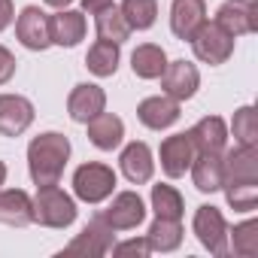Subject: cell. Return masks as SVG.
Returning a JSON list of instances; mask_svg holds the SVG:
<instances>
[{"label":"cell","instance_id":"obj_1","mask_svg":"<svg viewBox=\"0 0 258 258\" xmlns=\"http://www.w3.org/2000/svg\"><path fill=\"white\" fill-rule=\"evenodd\" d=\"M67 158H70V140L58 131H46L40 137L31 140L28 146V170H31V179L34 185H58L61 182V173L67 167Z\"/></svg>","mask_w":258,"mask_h":258},{"label":"cell","instance_id":"obj_2","mask_svg":"<svg viewBox=\"0 0 258 258\" xmlns=\"http://www.w3.org/2000/svg\"><path fill=\"white\" fill-rule=\"evenodd\" d=\"M34 222L43 228H70L76 222V201L58 185H40L34 198Z\"/></svg>","mask_w":258,"mask_h":258},{"label":"cell","instance_id":"obj_3","mask_svg":"<svg viewBox=\"0 0 258 258\" xmlns=\"http://www.w3.org/2000/svg\"><path fill=\"white\" fill-rule=\"evenodd\" d=\"M115 191V170L100 164V161H88L82 167H76L73 173V195L85 204H100Z\"/></svg>","mask_w":258,"mask_h":258},{"label":"cell","instance_id":"obj_4","mask_svg":"<svg viewBox=\"0 0 258 258\" xmlns=\"http://www.w3.org/2000/svg\"><path fill=\"white\" fill-rule=\"evenodd\" d=\"M188 43L195 49V58L210 64V67H219V64H225L234 55V37L225 34L216 22H204Z\"/></svg>","mask_w":258,"mask_h":258},{"label":"cell","instance_id":"obj_5","mask_svg":"<svg viewBox=\"0 0 258 258\" xmlns=\"http://www.w3.org/2000/svg\"><path fill=\"white\" fill-rule=\"evenodd\" d=\"M112 243H115V231L109 228V222L97 213V216H91V222L82 228V234H76V240L67 246V249H61V255H79V258H100V255H106L109 249H112Z\"/></svg>","mask_w":258,"mask_h":258},{"label":"cell","instance_id":"obj_6","mask_svg":"<svg viewBox=\"0 0 258 258\" xmlns=\"http://www.w3.org/2000/svg\"><path fill=\"white\" fill-rule=\"evenodd\" d=\"M195 234L201 240V246L213 255H225L228 252V222L222 216V210L204 204L195 213Z\"/></svg>","mask_w":258,"mask_h":258},{"label":"cell","instance_id":"obj_7","mask_svg":"<svg viewBox=\"0 0 258 258\" xmlns=\"http://www.w3.org/2000/svg\"><path fill=\"white\" fill-rule=\"evenodd\" d=\"M158 79H161L164 94L173 97V100H179V103L182 100H191L198 94V88H201V73L185 58L182 61H167V67H164V73Z\"/></svg>","mask_w":258,"mask_h":258},{"label":"cell","instance_id":"obj_8","mask_svg":"<svg viewBox=\"0 0 258 258\" xmlns=\"http://www.w3.org/2000/svg\"><path fill=\"white\" fill-rule=\"evenodd\" d=\"M216 25L225 34H231L234 40L243 34H255L258 31V7L252 0H228L216 13Z\"/></svg>","mask_w":258,"mask_h":258},{"label":"cell","instance_id":"obj_9","mask_svg":"<svg viewBox=\"0 0 258 258\" xmlns=\"http://www.w3.org/2000/svg\"><path fill=\"white\" fill-rule=\"evenodd\" d=\"M100 216L109 222L112 231H131L146 219V204L137 191H118Z\"/></svg>","mask_w":258,"mask_h":258},{"label":"cell","instance_id":"obj_10","mask_svg":"<svg viewBox=\"0 0 258 258\" xmlns=\"http://www.w3.org/2000/svg\"><path fill=\"white\" fill-rule=\"evenodd\" d=\"M16 37L25 49L31 52H43L52 46V37H49V16L40 10V7H25L16 19Z\"/></svg>","mask_w":258,"mask_h":258},{"label":"cell","instance_id":"obj_11","mask_svg":"<svg viewBox=\"0 0 258 258\" xmlns=\"http://www.w3.org/2000/svg\"><path fill=\"white\" fill-rule=\"evenodd\" d=\"M34 103L22 94H0V134L22 137L34 124Z\"/></svg>","mask_w":258,"mask_h":258},{"label":"cell","instance_id":"obj_12","mask_svg":"<svg viewBox=\"0 0 258 258\" xmlns=\"http://www.w3.org/2000/svg\"><path fill=\"white\" fill-rule=\"evenodd\" d=\"M188 140L198 155H222L228 146V124L219 115H207L188 131Z\"/></svg>","mask_w":258,"mask_h":258},{"label":"cell","instance_id":"obj_13","mask_svg":"<svg viewBox=\"0 0 258 258\" xmlns=\"http://www.w3.org/2000/svg\"><path fill=\"white\" fill-rule=\"evenodd\" d=\"M195 146H191V140H188V131L185 134H173V137H167L164 143H161V170L170 176V179H179V176H185V170L191 167V161H195Z\"/></svg>","mask_w":258,"mask_h":258},{"label":"cell","instance_id":"obj_14","mask_svg":"<svg viewBox=\"0 0 258 258\" xmlns=\"http://www.w3.org/2000/svg\"><path fill=\"white\" fill-rule=\"evenodd\" d=\"M179 100L167 97V94H155V97H146L140 106H137V118L149 127V131H164V127L176 124L179 121Z\"/></svg>","mask_w":258,"mask_h":258},{"label":"cell","instance_id":"obj_15","mask_svg":"<svg viewBox=\"0 0 258 258\" xmlns=\"http://www.w3.org/2000/svg\"><path fill=\"white\" fill-rule=\"evenodd\" d=\"M204 22H207V0H173V7H170V31H173V37L191 40Z\"/></svg>","mask_w":258,"mask_h":258},{"label":"cell","instance_id":"obj_16","mask_svg":"<svg viewBox=\"0 0 258 258\" xmlns=\"http://www.w3.org/2000/svg\"><path fill=\"white\" fill-rule=\"evenodd\" d=\"M118 164H121L124 179H127V182H134V185H146V182L152 179V173H155L152 149H149L146 143H137V140H134V143H127V146L121 149Z\"/></svg>","mask_w":258,"mask_h":258},{"label":"cell","instance_id":"obj_17","mask_svg":"<svg viewBox=\"0 0 258 258\" xmlns=\"http://www.w3.org/2000/svg\"><path fill=\"white\" fill-rule=\"evenodd\" d=\"M103 106H106V94H103V88L94 85V82L76 85V88L70 91V97H67V112H70V118L79 121V124H85L88 118H94L97 112H103Z\"/></svg>","mask_w":258,"mask_h":258},{"label":"cell","instance_id":"obj_18","mask_svg":"<svg viewBox=\"0 0 258 258\" xmlns=\"http://www.w3.org/2000/svg\"><path fill=\"white\" fill-rule=\"evenodd\" d=\"M0 222L10 228H25L34 222V198L22 188H0Z\"/></svg>","mask_w":258,"mask_h":258},{"label":"cell","instance_id":"obj_19","mask_svg":"<svg viewBox=\"0 0 258 258\" xmlns=\"http://www.w3.org/2000/svg\"><path fill=\"white\" fill-rule=\"evenodd\" d=\"M85 16L73 10H58V16H49V37L55 46L73 49L79 40H85Z\"/></svg>","mask_w":258,"mask_h":258},{"label":"cell","instance_id":"obj_20","mask_svg":"<svg viewBox=\"0 0 258 258\" xmlns=\"http://www.w3.org/2000/svg\"><path fill=\"white\" fill-rule=\"evenodd\" d=\"M85 124H88V140L103 152H112L124 140V121L118 115H112V112H97Z\"/></svg>","mask_w":258,"mask_h":258},{"label":"cell","instance_id":"obj_21","mask_svg":"<svg viewBox=\"0 0 258 258\" xmlns=\"http://www.w3.org/2000/svg\"><path fill=\"white\" fill-rule=\"evenodd\" d=\"M222 161H225V182H258V149L255 146H237Z\"/></svg>","mask_w":258,"mask_h":258},{"label":"cell","instance_id":"obj_22","mask_svg":"<svg viewBox=\"0 0 258 258\" xmlns=\"http://www.w3.org/2000/svg\"><path fill=\"white\" fill-rule=\"evenodd\" d=\"M188 170H191L195 188L204 191V195L219 191L222 182H225V161H222V155H195Z\"/></svg>","mask_w":258,"mask_h":258},{"label":"cell","instance_id":"obj_23","mask_svg":"<svg viewBox=\"0 0 258 258\" xmlns=\"http://www.w3.org/2000/svg\"><path fill=\"white\" fill-rule=\"evenodd\" d=\"M146 243H149V252H173V249H179V243H182V222L155 216V222L149 225Z\"/></svg>","mask_w":258,"mask_h":258},{"label":"cell","instance_id":"obj_24","mask_svg":"<svg viewBox=\"0 0 258 258\" xmlns=\"http://www.w3.org/2000/svg\"><path fill=\"white\" fill-rule=\"evenodd\" d=\"M164 67H167V55H164V49L155 46V43H143V46H137L134 55H131V70H134V76H140V79H158V76L164 73Z\"/></svg>","mask_w":258,"mask_h":258},{"label":"cell","instance_id":"obj_25","mask_svg":"<svg viewBox=\"0 0 258 258\" xmlns=\"http://www.w3.org/2000/svg\"><path fill=\"white\" fill-rule=\"evenodd\" d=\"M118 43H106V40H97L91 49H88V55H85V67L94 73V76H100V79H106V76H112L115 70H118Z\"/></svg>","mask_w":258,"mask_h":258},{"label":"cell","instance_id":"obj_26","mask_svg":"<svg viewBox=\"0 0 258 258\" xmlns=\"http://www.w3.org/2000/svg\"><path fill=\"white\" fill-rule=\"evenodd\" d=\"M118 13L131 31H149L158 19V0H121Z\"/></svg>","mask_w":258,"mask_h":258},{"label":"cell","instance_id":"obj_27","mask_svg":"<svg viewBox=\"0 0 258 258\" xmlns=\"http://www.w3.org/2000/svg\"><path fill=\"white\" fill-rule=\"evenodd\" d=\"M97 37L106 40V43H118V46L131 37V28H127L124 16L115 7H106V10L97 13Z\"/></svg>","mask_w":258,"mask_h":258},{"label":"cell","instance_id":"obj_28","mask_svg":"<svg viewBox=\"0 0 258 258\" xmlns=\"http://www.w3.org/2000/svg\"><path fill=\"white\" fill-rule=\"evenodd\" d=\"M152 210L161 219H179L182 222L185 204H182V195L173 185H152Z\"/></svg>","mask_w":258,"mask_h":258},{"label":"cell","instance_id":"obj_29","mask_svg":"<svg viewBox=\"0 0 258 258\" xmlns=\"http://www.w3.org/2000/svg\"><path fill=\"white\" fill-rule=\"evenodd\" d=\"M234 140L237 146H258V115L255 106H240L234 112Z\"/></svg>","mask_w":258,"mask_h":258},{"label":"cell","instance_id":"obj_30","mask_svg":"<svg viewBox=\"0 0 258 258\" xmlns=\"http://www.w3.org/2000/svg\"><path fill=\"white\" fill-rule=\"evenodd\" d=\"M228 237H231V249H234V255H240V258H252L255 252H258V222H240V225H234V231H228Z\"/></svg>","mask_w":258,"mask_h":258},{"label":"cell","instance_id":"obj_31","mask_svg":"<svg viewBox=\"0 0 258 258\" xmlns=\"http://www.w3.org/2000/svg\"><path fill=\"white\" fill-rule=\"evenodd\" d=\"M225 198L237 213H252L258 204V182H225Z\"/></svg>","mask_w":258,"mask_h":258},{"label":"cell","instance_id":"obj_32","mask_svg":"<svg viewBox=\"0 0 258 258\" xmlns=\"http://www.w3.org/2000/svg\"><path fill=\"white\" fill-rule=\"evenodd\" d=\"M109 252L112 255H149V243H146V237H140V240H124V243H112Z\"/></svg>","mask_w":258,"mask_h":258},{"label":"cell","instance_id":"obj_33","mask_svg":"<svg viewBox=\"0 0 258 258\" xmlns=\"http://www.w3.org/2000/svg\"><path fill=\"white\" fill-rule=\"evenodd\" d=\"M13 76H16V55L7 46H0V85H7Z\"/></svg>","mask_w":258,"mask_h":258},{"label":"cell","instance_id":"obj_34","mask_svg":"<svg viewBox=\"0 0 258 258\" xmlns=\"http://www.w3.org/2000/svg\"><path fill=\"white\" fill-rule=\"evenodd\" d=\"M16 19V10H13V0H0V31H7Z\"/></svg>","mask_w":258,"mask_h":258},{"label":"cell","instance_id":"obj_35","mask_svg":"<svg viewBox=\"0 0 258 258\" xmlns=\"http://www.w3.org/2000/svg\"><path fill=\"white\" fill-rule=\"evenodd\" d=\"M106 7H112V0H82V10L91 13V16H97V13L106 10Z\"/></svg>","mask_w":258,"mask_h":258},{"label":"cell","instance_id":"obj_36","mask_svg":"<svg viewBox=\"0 0 258 258\" xmlns=\"http://www.w3.org/2000/svg\"><path fill=\"white\" fill-rule=\"evenodd\" d=\"M46 4H49V7H55V10H67L73 0H46Z\"/></svg>","mask_w":258,"mask_h":258},{"label":"cell","instance_id":"obj_37","mask_svg":"<svg viewBox=\"0 0 258 258\" xmlns=\"http://www.w3.org/2000/svg\"><path fill=\"white\" fill-rule=\"evenodd\" d=\"M4 182H7V164L0 161V188H4Z\"/></svg>","mask_w":258,"mask_h":258}]
</instances>
